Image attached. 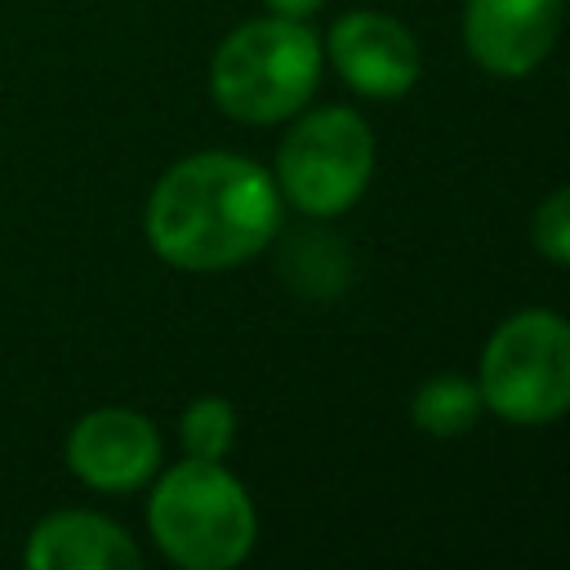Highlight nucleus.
Segmentation results:
<instances>
[{"mask_svg": "<svg viewBox=\"0 0 570 570\" xmlns=\"http://www.w3.org/2000/svg\"><path fill=\"white\" fill-rule=\"evenodd\" d=\"M142 227L169 267L223 272L267 249L281 227V187L245 156L196 151L156 178Z\"/></svg>", "mask_w": 570, "mask_h": 570, "instance_id": "1", "label": "nucleus"}, {"mask_svg": "<svg viewBox=\"0 0 570 570\" xmlns=\"http://www.w3.org/2000/svg\"><path fill=\"white\" fill-rule=\"evenodd\" d=\"M156 548L183 570H232L249 557L258 517L223 459H183L160 472L147 499Z\"/></svg>", "mask_w": 570, "mask_h": 570, "instance_id": "2", "label": "nucleus"}, {"mask_svg": "<svg viewBox=\"0 0 570 570\" xmlns=\"http://www.w3.org/2000/svg\"><path fill=\"white\" fill-rule=\"evenodd\" d=\"M321 76V45L303 27V18H249L223 45L209 62V89L214 102L245 125H276L294 116Z\"/></svg>", "mask_w": 570, "mask_h": 570, "instance_id": "3", "label": "nucleus"}, {"mask_svg": "<svg viewBox=\"0 0 570 570\" xmlns=\"http://www.w3.org/2000/svg\"><path fill=\"white\" fill-rule=\"evenodd\" d=\"M481 405L508 423H552L570 410V321L530 307L503 321L481 352Z\"/></svg>", "mask_w": 570, "mask_h": 570, "instance_id": "4", "label": "nucleus"}, {"mask_svg": "<svg viewBox=\"0 0 570 570\" xmlns=\"http://www.w3.org/2000/svg\"><path fill=\"white\" fill-rule=\"evenodd\" d=\"M374 138L370 125L347 107L307 111L276 151V187L312 218L343 214L370 183Z\"/></svg>", "mask_w": 570, "mask_h": 570, "instance_id": "5", "label": "nucleus"}, {"mask_svg": "<svg viewBox=\"0 0 570 570\" xmlns=\"http://www.w3.org/2000/svg\"><path fill=\"white\" fill-rule=\"evenodd\" d=\"M67 468L76 481L102 494L138 490L160 468V432L147 414L125 405L89 410L67 432Z\"/></svg>", "mask_w": 570, "mask_h": 570, "instance_id": "6", "label": "nucleus"}, {"mask_svg": "<svg viewBox=\"0 0 570 570\" xmlns=\"http://www.w3.org/2000/svg\"><path fill=\"white\" fill-rule=\"evenodd\" d=\"M330 58L338 76L365 98H401L419 80V45L414 36L374 9L343 13L330 27Z\"/></svg>", "mask_w": 570, "mask_h": 570, "instance_id": "7", "label": "nucleus"}, {"mask_svg": "<svg viewBox=\"0 0 570 570\" xmlns=\"http://www.w3.org/2000/svg\"><path fill=\"white\" fill-rule=\"evenodd\" d=\"M561 27V0H468L463 40L468 53L494 76L534 71Z\"/></svg>", "mask_w": 570, "mask_h": 570, "instance_id": "8", "label": "nucleus"}, {"mask_svg": "<svg viewBox=\"0 0 570 570\" xmlns=\"http://www.w3.org/2000/svg\"><path fill=\"white\" fill-rule=\"evenodd\" d=\"M22 561L31 570H138V543L102 512L62 508L31 525Z\"/></svg>", "mask_w": 570, "mask_h": 570, "instance_id": "9", "label": "nucleus"}, {"mask_svg": "<svg viewBox=\"0 0 570 570\" xmlns=\"http://www.w3.org/2000/svg\"><path fill=\"white\" fill-rule=\"evenodd\" d=\"M414 428L428 436H463L476 428L481 414V387L459 374H436L414 392Z\"/></svg>", "mask_w": 570, "mask_h": 570, "instance_id": "10", "label": "nucleus"}, {"mask_svg": "<svg viewBox=\"0 0 570 570\" xmlns=\"http://www.w3.org/2000/svg\"><path fill=\"white\" fill-rule=\"evenodd\" d=\"M178 432H183V445L191 459H223L236 441V410L223 396H196L183 410Z\"/></svg>", "mask_w": 570, "mask_h": 570, "instance_id": "11", "label": "nucleus"}, {"mask_svg": "<svg viewBox=\"0 0 570 570\" xmlns=\"http://www.w3.org/2000/svg\"><path fill=\"white\" fill-rule=\"evenodd\" d=\"M530 236H534V249H539L543 258L570 267V187L552 191V196L534 209Z\"/></svg>", "mask_w": 570, "mask_h": 570, "instance_id": "12", "label": "nucleus"}, {"mask_svg": "<svg viewBox=\"0 0 570 570\" xmlns=\"http://www.w3.org/2000/svg\"><path fill=\"white\" fill-rule=\"evenodd\" d=\"M263 4L281 18H307L312 9H321V0H263Z\"/></svg>", "mask_w": 570, "mask_h": 570, "instance_id": "13", "label": "nucleus"}]
</instances>
